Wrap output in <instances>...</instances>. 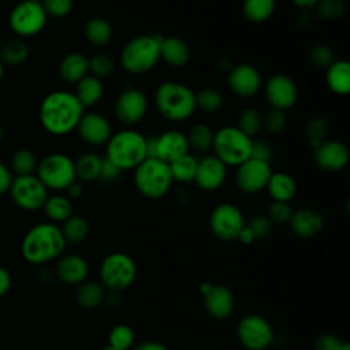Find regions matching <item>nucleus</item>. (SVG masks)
<instances>
[{
  "instance_id": "obj_1",
  "label": "nucleus",
  "mask_w": 350,
  "mask_h": 350,
  "mask_svg": "<svg viewBox=\"0 0 350 350\" xmlns=\"http://www.w3.org/2000/svg\"><path fill=\"white\" fill-rule=\"evenodd\" d=\"M85 108L74 93L55 90L48 93L40 104L38 118L44 130L52 135H66L78 126Z\"/></svg>"
},
{
  "instance_id": "obj_2",
  "label": "nucleus",
  "mask_w": 350,
  "mask_h": 350,
  "mask_svg": "<svg viewBox=\"0 0 350 350\" xmlns=\"http://www.w3.org/2000/svg\"><path fill=\"white\" fill-rule=\"evenodd\" d=\"M66 239L57 224L44 221L33 226L23 237L21 254L29 264L44 265L62 256Z\"/></svg>"
},
{
  "instance_id": "obj_3",
  "label": "nucleus",
  "mask_w": 350,
  "mask_h": 350,
  "mask_svg": "<svg viewBox=\"0 0 350 350\" xmlns=\"http://www.w3.org/2000/svg\"><path fill=\"white\" fill-rule=\"evenodd\" d=\"M154 104L164 119L183 122L197 109L196 92L180 82L165 81L154 92Z\"/></svg>"
},
{
  "instance_id": "obj_4",
  "label": "nucleus",
  "mask_w": 350,
  "mask_h": 350,
  "mask_svg": "<svg viewBox=\"0 0 350 350\" xmlns=\"http://www.w3.org/2000/svg\"><path fill=\"white\" fill-rule=\"evenodd\" d=\"M104 157L122 171L134 170L146 159V137L133 129L116 131L105 144Z\"/></svg>"
},
{
  "instance_id": "obj_5",
  "label": "nucleus",
  "mask_w": 350,
  "mask_h": 350,
  "mask_svg": "<svg viewBox=\"0 0 350 350\" xmlns=\"http://www.w3.org/2000/svg\"><path fill=\"white\" fill-rule=\"evenodd\" d=\"M160 36L141 34L126 42L120 52V63L126 72L141 75L149 72L160 62Z\"/></svg>"
},
{
  "instance_id": "obj_6",
  "label": "nucleus",
  "mask_w": 350,
  "mask_h": 350,
  "mask_svg": "<svg viewBox=\"0 0 350 350\" xmlns=\"http://www.w3.org/2000/svg\"><path fill=\"white\" fill-rule=\"evenodd\" d=\"M172 176L168 163L146 157L134 168V185L137 191L149 200L164 197L172 187Z\"/></svg>"
},
{
  "instance_id": "obj_7",
  "label": "nucleus",
  "mask_w": 350,
  "mask_h": 350,
  "mask_svg": "<svg viewBox=\"0 0 350 350\" xmlns=\"http://www.w3.org/2000/svg\"><path fill=\"white\" fill-rule=\"evenodd\" d=\"M253 138L245 135L237 126H223L213 133V154L226 165L238 167L250 157Z\"/></svg>"
},
{
  "instance_id": "obj_8",
  "label": "nucleus",
  "mask_w": 350,
  "mask_h": 350,
  "mask_svg": "<svg viewBox=\"0 0 350 350\" xmlns=\"http://www.w3.org/2000/svg\"><path fill=\"white\" fill-rule=\"evenodd\" d=\"M137 278V265L133 257L123 252H113L104 257L100 265V283L105 290L123 291Z\"/></svg>"
},
{
  "instance_id": "obj_9",
  "label": "nucleus",
  "mask_w": 350,
  "mask_h": 350,
  "mask_svg": "<svg viewBox=\"0 0 350 350\" xmlns=\"http://www.w3.org/2000/svg\"><path fill=\"white\" fill-rule=\"evenodd\" d=\"M37 178L48 190H66L74 180L75 165L74 160L64 153H51L42 157L36 168Z\"/></svg>"
},
{
  "instance_id": "obj_10",
  "label": "nucleus",
  "mask_w": 350,
  "mask_h": 350,
  "mask_svg": "<svg viewBox=\"0 0 350 350\" xmlns=\"http://www.w3.org/2000/svg\"><path fill=\"white\" fill-rule=\"evenodd\" d=\"M48 15L41 1L22 0L10 12L8 25L18 37H33L44 30Z\"/></svg>"
},
{
  "instance_id": "obj_11",
  "label": "nucleus",
  "mask_w": 350,
  "mask_h": 350,
  "mask_svg": "<svg viewBox=\"0 0 350 350\" xmlns=\"http://www.w3.org/2000/svg\"><path fill=\"white\" fill-rule=\"evenodd\" d=\"M237 338L247 350H265L273 343L275 332L265 317L249 313L238 321Z\"/></svg>"
},
{
  "instance_id": "obj_12",
  "label": "nucleus",
  "mask_w": 350,
  "mask_h": 350,
  "mask_svg": "<svg viewBox=\"0 0 350 350\" xmlns=\"http://www.w3.org/2000/svg\"><path fill=\"white\" fill-rule=\"evenodd\" d=\"M8 193L14 204L23 211L41 209L49 196L48 189L36 174L14 176Z\"/></svg>"
},
{
  "instance_id": "obj_13",
  "label": "nucleus",
  "mask_w": 350,
  "mask_h": 350,
  "mask_svg": "<svg viewBox=\"0 0 350 350\" xmlns=\"http://www.w3.org/2000/svg\"><path fill=\"white\" fill-rule=\"evenodd\" d=\"M246 220L242 211L230 202L219 204L209 216V228L212 234L221 241H237Z\"/></svg>"
},
{
  "instance_id": "obj_14",
  "label": "nucleus",
  "mask_w": 350,
  "mask_h": 350,
  "mask_svg": "<svg viewBox=\"0 0 350 350\" xmlns=\"http://www.w3.org/2000/svg\"><path fill=\"white\" fill-rule=\"evenodd\" d=\"M272 174L271 164L249 157L235 170V185L245 194H257L265 189Z\"/></svg>"
},
{
  "instance_id": "obj_15",
  "label": "nucleus",
  "mask_w": 350,
  "mask_h": 350,
  "mask_svg": "<svg viewBox=\"0 0 350 350\" xmlns=\"http://www.w3.org/2000/svg\"><path fill=\"white\" fill-rule=\"evenodd\" d=\"M113 112L122 124H135L142 120L148 112V98L139 89L129 88L118 96Z\"/></svg>"
},
{
  "instance_id": "obj_16",
  "label": "nucleus",
  "mask_w": 350,
  "mask_h": 350,
  "mask_svg": "<svg viewBox=\"0 0 350 350\" xmlns=\"http://www.w3.org/2000/svg\"><path fill=\"white\" fill-rule=\"evenodd\" d=\"M265 98L271 108L287 111L297 103L298 88L286 74H273L265 82Z\"/></svg>"
},
{
  "instance_id": "obj_17",
  "label": "nucleus",
  "mask_w": 350,
  "mask_h": 350,
  "mask_svg": "<svg viewBox=\"0 0 350 350\" xmlns=\"http://www.w3.org/2000/svg\"><path fill=\"white\" fill-rule=\"evenodd\" d=\"M314 164L325 172L342 171L349 163V149L338 139H324L313 148Z\"/></svg>"
},
{
  "instance_id": "obj_18",
  "label": "nucleus",
  "mask_w": 350,
  "mask_h": 350,
  "mask_svg": "<svg viewBox=\"0 0 350 350\" xmlns=\"http://www.w3.org/2000/svg\"><path fill=\"white\" fill-rule=\"evenodd\" d=\"M227 82L231 92L242 98L254 97L260 92L262 85L258 70L247 63L232 66L228 71Z\"/></svg>"
},
{
  "instance_id": "obj_19",
  "label": "nucleus",
  "mask_w": 350,
  "mask_h": 350,
  "mask_svg": "<svg viewBox=\"0 0 350 350\" xmlns=\"http://www.w3.org/2000/svg\"><path fill=\"white\" fill-rule=\"evenodd\" d=\"M81 139L92 146L105 145L112 135V129L108 119L100 112H83L75 129Z\"/></svg>"
},
{
  "instance_id": "obj_20",
  "label": "nucleus",
  "mask_w": 350,
  "mask_h": 350,
  "mask_svg": "<svg viewBox=\"0 0 350 350\" xmlns=\"http://www.w3.org/2000/svg\"><path fill=\"white\" fill-rule=\"evenodd\" d=\"M227 176V165L215 154H204L197 161L194 183L204 191H213L223 186Z\"/></svg>"
},
{
  "instance_id": "obj_21",
  "label": "nucleus",
  "mask_w": 350,
  "mask_h": 350,
  "mask_svg": "<svg viewBox=\"0 0 350 350\" xmlns=\"http://www.w3.org/2000/svg\"><path fill=\"white\" fill-rule=\"evenodd\" d=\"M189 153V144L186 134L179 130H167L156 135V156L165 163H171L180 156Z\"/></svg>"
},
{
  "instance_id": "obj_22",
  "label": "nucleus",
  "mask_w": 350,
  "mask_h": 350,
  "mask_svg": "<svg viewBox=\"0 0 350 350\" xmlns=\"http://www.w3.org/2000/svg\"><path fill=\"white\" fill-rule=\"evenodd\" d=\"M204 306L208 314L216 320H224L232 314L235 299L232 291L223 284H212L209 291L202 295Z\"/></svg>"
},
{
  "instance_id": "obj_23",
  "label": "nucleus",
  "mask_w": 350,
  "mask_h": 350,
  "mask_svg": "<svg viewBox=\"0 0 350 350\" xmlns=\"http://www.w3.org/2000/svg\"><path fill=\"white\" fill-rule=\"evenodd\" d=\"M288 224L294 235L299 238H312L323 230L324 217L313 208H302L293 212Z\"/></svg>"
},
{
  "instance_id": "obj_24",
  "label": "nucleus",
  "mask_w": 350,
  "mask_h": 350,
  "mask_svg": "<svg viewBox=\"0 0 350 350\" xmlns=\"http://www.w3.org/2000/svg\"><path fill=\"white\" fill-rule=\"evenodd\" d=\"M88 261L78 254H66L56 264V276L66 284L78 286L88 279Z\"/></svg>"
},
{
  "instance_id": "obj_25",
  "label": "nucleus",
  "mask_w": 350,
  "mask_h": 350,
  "mask_svg": "<svg viewBox=\"0 0 350 350\" xmlns=\"http://www.w3.org/2000/svg\"><path fill=\"white\" fill-rule=\"evenodd\" d=\"M160 60L171 67H183L190 60V48L176 36L163 37L160 42Z\"/></svg>"
},
{
  "instance_id": "obj_26",
  "label": "nucleus",
  "mask_w": 350,
  "mask_h": 350,
  "mask_svg": "<svg viewBox=\"0 0 350 350\" xmlns=\"http://www.w3.org/2000/svg\"><path fill=\"white\" fill-rule=\"evenodd\" d=\"M325 83L338 96H347L350 92V64L346 59H335L325 68Z\"/></svg>"
},
{
  "instance_id": "obj_27",
  "label": "nucleus",
  "mask_w": 350,
  "mask_h": 350,
  "mask_svg": "<svg viewBox=\"0 0 350 350\" xmlns=\"http://www.w3.org/2000/svg\"><path fill=\"white\" fill-rule=\"evenodd\" d=\"M89 74V59L81 52L66 55L59 64V75L68 83H77Z\"/></svg>"
},
{
  "instance_id": "obj_28",
  "label": "nucleus",
  "mask_w": 350,
  "mask_h": 350,
  "mask_svg": "<svg viewBox=\"0 0 350 350\" xmlns=\"http://www.w3.org/2000/svg\"><path fill=\"white\" fill-rule=\"evenodd\" d=\"M265 189L272 201L290 202L297 194V182L286 172H272Z\"/></svg>"
},
{
  "instance_id": "obj_29",
  "label": "nucleus",
  "mask_w": 350,
  "mask_h": 350,
  "mask_svg": "<svg viewBox=\"0 0 350 350\" xmlns=\"http://www.w3.org/2000/svg\"><path fill=\"white\" fill-rule=\"evenodd\" d=\"M75 97L81 103L83 108H90L94 107L104 94V86L101 79L88 74L83 77L81 81L75 83Z\"/></svg>"
},
{
  "instance_id": "obj_30",
  "label": "nucleus",
  "mask_w": 350,
  "mask_h": 350,
  "mask_svg": "<svg viewBox=\"0 0 350 350\" xmlns=\"http://www.w3.org/2000/svg\"><path fill=\"white\" fill-rule=\"evenodd\" d=\"M103 156L94 153V152H86L81 154L75 161V176L77 180L89 183L98 179L100 170H101Z\"/></svg>"
},
{
  "instance_id": "obj_31",
  "label": "nucleus",
  "mask_w": 350,
  "mask_h": 350,
  "mask_svg": "<svg viewBox=\"0 0 350 350\" xmlns=\"http://www.w3.org/2000/svg\"><path fill=\"white\" fill-rule=\"evenodd\" d=\"M105 288L101 283L93 280H85L78 284L75 291V301L83 309H94L104 302Z\"/></svg>"
},
{
  "instance_id": "obj_32",
  "label": "nucleus",
  "mask_w": 350,
  "mask_h": 350,
  "mask_svg": "<svg viewBox=\"0 0 350 350\" xmlns=\"http://www.w3.org/2000/svg\"><path fill=\"white\" fill-rule=\"evenodd\" d=\"M44 213L49 219L51 223H63L66 221L70 216H72V202L67 196L63 194H53L48 196L44 206Z\"/></svg>"
},
{
  "instance_id": "obj_33",
  "label": "nucleus",
  "mask_w": 350,
  "mask_h": 350,
  "mask_svg": "<svg viewBox=\"0 0 350 350\" xmlns=\"http://www.w3.org/2000/svg\"><path fill=\"white\" fill-rule=\"evenodd\" d=\"M83 34L86 41L93 46H104L112 38V26L107 19L94 16L86 22Z\"/></svg>"
},
{
  "instance_id": "obj_34",
  "label": "nucleus",
  "mask_w": 350,
  "mask_h": 350,
  "mask_svg": "<svg viewBox=\"0 0 350 350\" xmlns=\"http://www.w3.org/2000/svg\"><path fill=\"white\" fill-rule=\"evenodd\" d=\"M197 161H198V159L194 154H191L190 152L180 156L179 159L171 161L168 165H170L172 180L179 185H187V183L194 182Z\"/></svg>"
},
{
  "instance_id": "obj_35",
  "label": "nucleus",
  "mask_w": 350,
  "mask_h": 350,
  "mask_svg": "<svg viewBox=\"0 0 350 350\" xmlns=\"http://www.w3.org/2000/svg\"><path fill=\"white\" fill-rule=\"evenodd\" d=\"M276 8V0H243L242 12L249 22L261 23L268 21Z\"/></svg>"
},
{
  "instance_id": "obj_36",
  "label": "nucleus",
  "mask_w": 350,
  "mask_h": 350,
  "mask_svg": "<svg viewBox=\"0 0 350 350\" xmlns=\"http://www.w3.org/2000/svg\"><path fill=\"white\" fill-rule=\"evenodd\" d=\"M189 149H193L197 153L206 154L212 149L213 142V131L205 123H196L189 134L186 135Z\"/></svg>"
},
{
  "instance_id": "obj_37",
  "label": "nucleus",
  "mask_w": 350,
  "mask_h": 350,
  "mask_svg": "<svg viewBox=\"0 0 350 350\" xmlns=\"http://www.w3.org/2000/svg\"><path fill=\"white\" fill-rule=\"evenodd\" d=\"M62 224L63 226L60 227V230H62V234H63L66 242L81 243L89 235V223L82 216L72 215Z\"/></svg>"
},
{
  "instance_id": "obj_38",
  "label": "nucleus",
  "mask_w": 350,
  "mask_h": 350,
  "mask_svg": "<svg viewBox=\"0 0 350 350\" xmlns=\"http://www.w3.org/2000/svg\"><path fill=\"white\" fill-rule=\"evenodd\" d=\"M29 55V45L22 40H12L0 48V60L4 66H19L27 60Z\"/></svg>"
},
{
  "instance_id": "obj_39",
  "label": "nucleus",
  "mask_w": 350,
  "mask_h": 350,
  "mask_svg": "<svg viewBox=\"0 0 350 350\" xmlns=\"http://www.w3.org/2000/svg\"><path fill=\"white\" fill-rule=\"evenodd\" d=\"M38 160L33 150L27 148H21L15 150L11 156V170L16 175H30L36 172Z\"/></svg>"
},
{
  "instance_id": "obj_40",
  "label": "nucleus",
  "mask_w": 350,
  "mask_h": 350,
  "mask_svg": "<svg viewBox=\"0 0 350 350\" xmlns=\"http://www.w3.org/2000/svg\"><path fill=\"white\" fill-rule=\"evenodd\" d=\"M224 97L220 90L215 88H204L196 93V107L206 113H215L221 109Z\"/></svg>"
},
{
  "instance_id": "obj_41",
  "label": "nucleus",
  "mask_w": 350,
  "mask_h": 350,
  "mask_svg": "<svg viewBox=\"0 0 350 350\" xmlns=\"http://www.w3.org/2000/svg\"><path fill=\"white\" fill-rule=\"evenodd\" d=\"M235 126L245 135L253 138L262 129V115L256 108H246L238 115Z\"/></svg>"
},
{
  "instance_id": "obj_42",
  "label": "nucleus",
  "mask_w": 350,
  "mask_h": 350,
  "mask_svg": "<svg viewBox=\"0 0 350 350\" xmlns=\"http://www.w3.org/2000/svg\"><path fill=\"white\" fill-rule=\"evenodd\" d=\"M305 134L308 137L309 145L313 149L320 142L327 139V135L329 134V122L323 116H314L306 123Z\"/></svg>"
},
{
  "instance_id": "obj_43",
  "label": "nucleus",
  "mask_w": 350,
  "mask_h": 350,
  "mask_svg": "<svg viewBox=\"0 0 350 350\" xmlns=\"http://www.w3.org/2000/svg\"><path fill=\"white\" fill-rule=\"evenodd\" d=\"M108 345L120 350H130L134 345V331L126 324L112 327L108 334Z\"/></svg>"
},
{
  "instance_id": "obj_44",
  "label": "nucleus",
  "mask_w": 350,
  "mask_h": 350,
  "mask_svg": "<svg viewBox=\"0 0 350 350\" xmlns=\"http://www.w3.org/2000/svg\"><path fill=\"white\" fill-rule=\"evenodd\" d=\"M316 11L319 18L323 21H336L343 16L346 4L343 0H319Z\"/></svg>"
},
{
  "instance_id": "obj_45",
  "label": "nucleus",
  "mask_w": 350,
  "mask_h": 350,
  "mask_svg": "<svg viewBox=\"0 0 350 350\" xmlns=\"http://www.w3.org/2000/svg\"><path fill=\"white\" fill-rule=\"evenodd\" d=\"M115 63L112 57L107 53H96L89 59V72L90 75L101 79L112 74Z\"/></svg>"
},
{
  "instance_id": "obj_46",
  "label": "nucleus",
  "mask_w": 350,
  "mask_h": 350,
  "mask_svg": "<svg viewBox=\"0 0 350 350\" xmlns=\"http://www.w3.org/2000/svg\"><path fill=\"white\" fill-rule=\"evenodd\" d=\"M287 124L286 111L271 108L269 111L262 115V129L267 130L269 134H278L284 130Z\"/></svg>"
},
{
  "instance_id": "obj_47",
  "label": "nucleus",
  "mask_w": 350,
  "mask_h": 350,
  "mask_svg": "<svg viewBox=\"0 0 350 350\" xmlns=\"http://www.w3.org/2000/svg\"><path fill=\"white\" fill-rule=\"evenodd\" d=\"M309 60L314 67L325 70L335 60V56L328 45L316 44L309 51Z\"/></svg>"
},
{
  "instance_id": "obj_48",
  "label": "nucleus",
  "mask_w": 350,
  "mask_h": 350,
  "mask_svg": "<svg viewBox=\"0 0 350 350\" xmlns=\"http://www.w3.org/2000/svg\"><path fill=\"white\" fill-rule=\"evenodd\" d=\"M293 212L294 211L288 202L272 201L268 206L267 217L271 220L272 224H284L290 221Z\"/></svg>"
},
{
  "instance_id": "obj_49",
  "label": "nucleus",
  "mask_w": 350,
  "mask_h": 350,
  "mask_svg": "<svg viewBox=\"0 0 350 350\" xmlns=\"http://www.w3.org/2000/svg\"><path fill=\"white\" fill-rule=\"evenodd\" d=\"M41 4L48 15L56 19H62L70 15L74 7L72 0H41Z\"/></svg>"
},
{
  "instance_id": "obj_50",
  "label": "nucleus",
  "mask_w": 350,
  "mask_h": 350,
  "mask_svg": "<svg viewBox=\"0 0 350 350\" xmlns=\"http://www.w3.org/2000/svg\"><path fill=\"white\" fill-rule=\"evenodd\" d=\"M272 226L273 224L271 223V220L262 215H256L249 221H246V227L250 230L256 241L268 238L272 232Z\"/></svg>"
},
{
  "instance_id": "obj_51",
  "label": "nucleus",
  "mask_w": 350,
  "mask_h": 350,
  "mask_svg": "<svg viewBox=\"0 0 350 350\" xmlns=\"http://www.w3.org/2000/svg\"><path fill=\"white\" fill-rule=\"evenodd\" d=\"M314 350H350V345L334 334H323L316 339Z\"/></svg>"
},
{
  "instance_id": "obj_52",
  "label": "nucleus",
  "mask_w": 350,
  "mask_h": 350,
  "mask_svg": "<svg viewBox=\"0 0 350 350\" xmlns=\"http://www.w3.org/2000/svg\"><path fill=\"white\" fill-rule=\"evenodd\" d=\"M272 146L264 141V139H253L252 142V152H250V157L260 160V161H265L271 164V159H272Z\"/></svg>"
},
{
  "instance_id": "obj_53",
  "label": "nucleus",
  "mask_w": 350,
  "mask_h": 350,
  "mask_svg": "<svg viewBox=\"0 0 350 350\" xmlns=\"http://www.w3.org/2000/svg\"><path fill=\"white\" fill-rule=\"evenodd\" d=\"M120 174H122V170L118 165H115L108 159L103 157L101 170L97 180H101L103 183H113L120 178Z\"/></svg>"
},
{
  "instance_id": "obj_54",
  "label": "nucleus",
  "mask_w": 350,
  "mask_h": 350,
  "mask_svg": "<svg viewBox=\"0 0 350 350\" xmlns=\"http://www.w3.org/2000/svg\"><path fill=\"white\" fill-rule=\"evenodd\" d=\"M12 174L11 170L0 161V196L8 193L11 182H12Z\"/></svg>"
},
{
  "instance_id": "obj_55",
  "label": "nucleus",
  "mask_w": 350,
  "mask_h": 350,
  "mask_svg": "<svg viewBox=\"0 0 350 350\" xmlns=\"http://www.w3.org/2000/svg\"><path fill=\"white\" fill-rule=\"evenodd\" d=\"M11 284H12V278L10 275V272L0 265V298L4 297L10 288H11Z\"/></svg>"
},
{
  "instance_id": "obj_56",
  "label": "nucleus",
  "mask_w": 350,
  "mask_h": 350,
  "mask_svg": "<svg viewBox=\"0 0 350 350\" xmlns=\"http://www.w3.org/2000/svg\"><path fill=\"white\" fill-rule=\"evenodd\" d=\"M133 350H170L164 343L157 340H145L134 346Z\"/></svg>"
},
{
  "instance_id": "obj_57",
  "label": "nucleus",
  "mask_w": 350,
  "mask_h": 350,
  "mask_svg": "<svg viewBox=\"0 0 350 350\" xmlns=\"http://www.w3.org/2000/svg\"><path fill=\"white\" fill-rule=\"evenodd\" d=\"M67 197L68 198H79L83 193V187H82V183L79 180H74L67 189Z\"/></svg>"
},
{
  "instance_id": "obj_58",
  "label": "nucleus",
  "mask_w": 350,
  "mask_h": 350,
  "mask_svg": "<svg viewBox=\"0 0 350 350\" xmlns=\"http://www.w3.org/2000/svg\"><path fill=\"white\" fill-rule=\"evenodd\" d=\"M237 241H239V242L243 243V245H250V243H253L256 239H254L253 234L250 232V230H249V228L246 227V224H245V227L241 230V232H239Z\"/></svg>"
},
{
  "instance_id": "obj_59",
  "label": "nucleus",
  "mask_w": 350,
  "mask_h": 350,
  "mask_svg": "<svg viewBox=\"0 0 350 350\" xmlns=\"http://www.w3.org/2000/svg\"><path fill=\"white\" fill-rule=\"evenodd\" d=\"M293 5H295L297 8L302 10V11H308L313 7H316V4L319 3V0H290Z\"/></svg>"
},
{
  "instance_id": "obj_60",
  "label": "nucleus",
  "mask_w": 350,
  "mask_h": 350,
  "mask_svg": "<svg viewBox=\"0 0 350 350\" xmlns=\"http://www.w3.org/2000/svg\"><path fill=\"white\" fill-rule=\"evenodd\" d=\"M176 198H178V201L182 202V204H185V202L187 201V196H186V194L183 193V190H180V189L176 190Z\"/></svg>"
},
{
  "instance_id": "obj_61",
  "label": "nucleus",
  "mask_w": 350,
  "mask_h": 350,
  "mask_svg": "<svg viewBox=\"0 0 350 350\" xmlns=\"http://www.w3.org/2000/svg\"><path fill=\"white\" fill-rule=\"evenodd\" d=\"M3 77H4V64H3V62L0 60V81L3 79Z\"/></svg>"
},
{
  "instance_id": "obj_62",
  "label": "nucleus",
  "mask_w": 350,
  "mask_h": 350,
  "mask_svg": "<svg viewBox=\"0 0 350 350\" xmlns=\"http://www.w3.org/2000/svg\"><path fill=\"white\" fill-rule=\"evenodd\" d=\"M101 350H120V349H116V347H112V346L107 345V346H105V347H103Z\"/></svg>"
},
{
  "instance_id": "obj_63",
  "label": "nucleus",
  "mask_w": 350,
  "mask_h": 350,
  "mask_svg": "<svg viewBox=\"0 0 350 350\" xmlns=\"http://www.w3.org/2000/svg\"><path fill=\"white\" fill-rule=\"evenodd\" d=\"M3 134H4V131H3V127H1V124H0V144H1V141H3Z\"/></svg>"
},
{
  "instance_id": "obj_64",
  "label": "nucleus",
  "mask_w": 350,
  "mask_h": 350,
  "mask_svg": "<svg viewBox=\"0 0 350 350\" xmlns=\"http://www.w3.org/2000/svg\"><path fill=\"white\" fill-rule=\"evenodd\" d=\"M31 1H41V0H31Z\"/></svg>"
}]
</instances>
